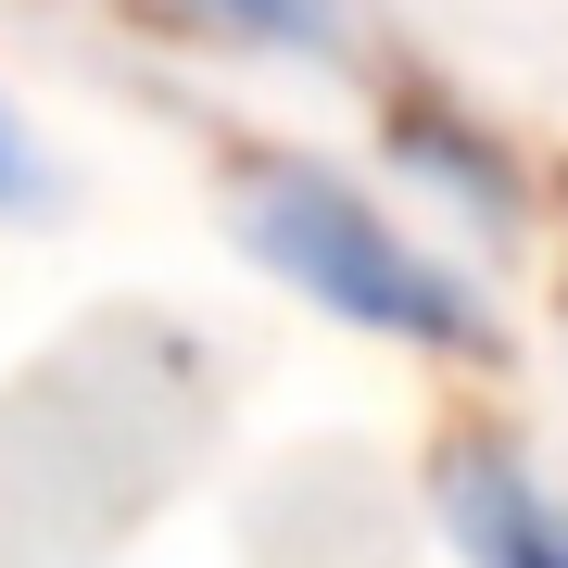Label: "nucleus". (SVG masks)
Instances as JSON below:
<instances>
[{
    "instance_id": "obj_1",
    "label": "nucleus",
    "mask_w": 568,
    "mask_h": 568,
    "mask_svg": "<svg viewBox=\"0 0 568 568\" xmlns=\"http://www.w3.org/2000/svg\"><path fill=\"white\" fill-rule=\"evenodd\" d=\"M253 241L278 253L316 304H342V316H366V328H405V342H455V328H467V304H455L443 265L405 253L366 203H342V190H316V178H278V190H265Z\"/></svg>"
},
{
    "instance_id": "obj_2",
    "label": "nucleus",
    "mask_w": 568,
    "mask_h": 568,
    "mask_svg": "<svg viewBox=\"0 0 568 568\" xmlns=\"http://www.w3.org/2000/svg\"><path fill=\"white\" fill-rule=\"evenodd\" d=\"M455 544L480 568H568V518L518 467H455Z\"/></svg>"
},
{
    "instance_id": "obj_3",
    "label": "nucleus",
    "mask_w": 568,
    "mask_h": 568,
    "mask_svg": "<svg viewBox=\"0 0 568 568\" xmlns=\"http://www.w3.org/2000/svg\"><path fill=\"white\" fill-rule=\"evenodd\" d=\"M13 190H26V152H13V126H0V203H13Z\"/></svg>"
}]
</instances>
